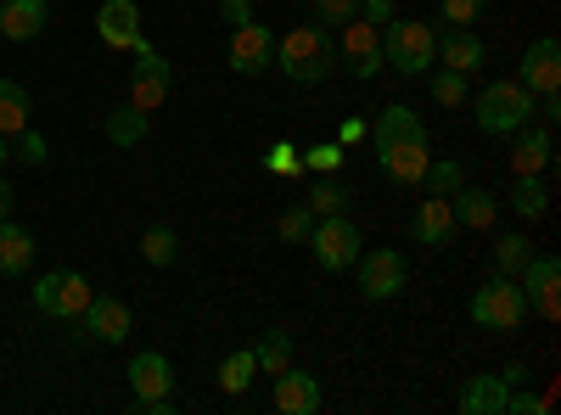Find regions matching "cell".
Masks as SVG:
<instances>
[{
	"instance_id": "9c48e42d",
	"label": "cell",
	"mask_w": 561,
	"mask_h": 415,
	"mask_svg": "<svg viewBox=\"0 0 561 415\" xmlns=\"http://www.w3.org/2000/svg\"><path fill=\"white\" fill-rule=\"evenodd\" d=\"M517 287H523V298H528V309L539 320H556L561 314V258L556 253H534L523 264V275H517Z\"/></svg>"
},
{
	"instance_id": "d6986e66",
	"label": "cell",
	"mask_w": 561,
	"mask_h": 415,
	"mask_svg": "<svg viewBox=\"0 0 561 415\" xmlns=\"http://www.w3.org/2000/svg\"><path fill=\"white\" fill-rule=\"evenodd\" d=\"M275 410L280 415H314L320 410V382L309 371H298V365L275 371Z\"/></svg>"
},
{
	"instance_id": "52a82bcc",
	"label": "cell",
	"mask_w": 561,
	"mask_h": 415,
	"mask_svg": "<svg viewBox=\"0 0 561 415\" xmlns=\"http://www.w3.org/2000/svg\"><path fill=\"white\" fill-rule=\"evenodd\" d=\"M354 281H359V292H365L370 303H388V298L404 292L410 264H404V253H393V247H370V253L354 258Z\"/></svg>"
},
{
	"instance_id": "836d02e7",
	"label": "cell",
	"mask_w": 561,
	"mask_h": 415,
	"mask_svg": "<svg viewBox=\"0 0 561 415\" xmlns=\"http://www.w3.org/2000/svg\"><path fill=\"white\" fill-rule=\"evenodd\" d=\"M528 258H534L528 237H500V242H494V269H500V275H523Z\"/></svg>"
},
{
	"instance_id": "7a4b0ae2",
	"label": "cell",
	"mask_w": 561,
	"mask_h": 415,
	"mask_svg": "<svg viewBox=\"0 0 561 415\" xmlns=\"http://www.w3.org/2000/svg\"><path fill=\"white\" fill-rule=\"evenodd\" d=\"M275 68L287 73L293 84H320V79H332V68H337V39H332V28L309 23V28L280 34V39H275Z\"/></svg>"
},
{
	"instance_id": "3957f363",
	"label": "cell",
	"mask_w": 561,
	"mask_h": 415,
	"mask_svg": "<svg viewBox=\"0 0 561 415\" xmlns=\"http://www.w3.org/2000/svg\"><path fill=\"white\" fill-rule=\"evenodd\" d=\"M438 34L427 23H415V18H393L382 23V68L404 73V79H421V73H433L438 62Z\"/></svg>"
},
{
	"instance_id": "e575fe53",
	"label": "cell",
	"mask_w": 561,
	"mask_h": 415,
	"mask_svg": "<svg viewBox=\"0 0 561 415\" xmlns=\"http://www.w3.org/2000/svg\"><path fill=\"white\" fill-rule=\"evenodd\" d=\"M427 84H433V102L438 107H460L466 102V73H455V68H438Z\"/></svg>"
},
{
	"instance_id": "5bb4252c",
	"label": "cell",
	"mask_w": 561,
	"mask_h": 415,
	"mask_svg": "<svg viewBox=\"0 0 561 415\" xmlns=\"http://www.w3.org/2000/svg\"><path fill=\"white\" fill-rule=\"evenodd\" d=\"M511 135H517V147H511V174H545L556 163L550 124H523V129H511Z\"/></svg>"
},
{
	"instance_id": "83f0119b",
	"label": "cell",
	"mask_w": 561,
	"mask_h": 415,
	"mask_svg": "<svg viewBox=\"0 0 561 415\" xmlns=\"http://www.w3.org/2000/svg\"><path fill=\"white\" fill-rule=\"evenodd\" d=\"M253 377H259L253 348H237V354H225V359H219V388H225V393H248Z\"/></svg>"
},
{
	"instance_id": "ac0fdd59",
	"label": "cell",
	"mask_w": 561,
	"mask_h": 415,
	"mask_svg": "<svg viewBox=\"0 0 561 415\" xmlns=\"http://www.w3.org/2000/svg\"><path fill=\"white\" fill-rule=\"evenodd\" d=\"M45 23H51V7H45V0H0V39L28 45V39L45 34Z\"/></svg>"
},
{
	"instance_id": "4fadbf2b",
	"label": "cell",
	"mask_w": 561,
	"mask_h": 415,
	"mask_svg": "<svg viewBox=\"0 0 561 415\" xmlns=\"http://www.w3.org/2000/svg\"><path fill=\"white\" fill-rule=\"evenodd\" d=\"M517 84L534 90V96H545V90H561V45H556L550 34H539L528 51H523V62H517Z\"/></svg>"
},
{
	"instance_id": "9a60e30c",
	"label": "cell",
	"mask_w": 561,
	"mask_h": 415,
	"mask_svg": "<svg viewBox=\"0 0 561 415\" xmlns=\"http://www.w3.org/2000/svg\"><path fill=\"white\" fill-rule=\"evenodd\" d=\"M79 320H84V337H96V343H124L129 326H135V314H129L124 298H90Z\"/></svg>"
},
{
	"instance_id": "8fae6325",
	"label": "cell",
	"mask_w": 561,
	"mask_h": 415,
	"mask_svg": "<svg viewBox=\"0 0 561 415\" xmlns=\"http://www.w3.org/2000/svg\"><path fill=\"white\" fill-rule=\"evenodd\" d=\"M337 62H348L354 79H377L382 73V28L365 18H348L343 39H337Z\"/></svg>"
},
{
	"instance_id": "7402d4cb",
	"label": "cell",
	"mask_w": 561,
	"mask_h": 415,
	"mask_svg": "<svg viewBox=\"0 0 561 415\" xmlns=\"http://www.w3.org/2000/svg\"><path fill=\"white\" fill-rule=\"evenodd\" d=\"M449 214H455V224H466V230H489V224L500 219V203H494V192H483V186H460V192L449 197Z\"/></svg>"
},
{
	"instance_id": "7bdbcfd3",
	"label": "cell",
	"mask_w": 561,
	"mask_h": 415,
	"mask_svg": "<svg viewBox=\"0 0 561 415\" xmlns=\"http://www.w3.org/2000/svg\"><path fill=\"white\" fill-rule=\"evenodd\" d=\"M359 18L382 28V23H393V18H399V7H393V0H359Z\"/></svg>"
},
{
	"instance_id": "8d00e7d4",
	"label": "cell",
	"mask_w": 561,
	"mask_h": 415,
	"mask_svg": "<svg viewBox=\"0 0 561 415\" xmlns=\"http://www.w3.org/2000/svg\"><path fill=\"white\" fill-rule=\"evenodd\" d=\"M343 152H348V147L320 141V147H309V152H304V169H314V174H337V169H343Z\"/></svg>"
},
{
	"instance_id": "5b68a950",
	"label": "cell",
	"mask_w": 561,
	"mask_h": 415,
	"mask_svg": "<svg viewBox=\"0 0 561 415\" xmlns=\"http://www.w3.org/2000/svg\"><path fill=\"white\" fill-rule=\"evenodd\" d=\"M534 118V90H523L517 79H489L478 96V129L483 135H511Z\"/></svg>"
},
{
	"instance_id": "d4e9b609",
	"label": "cell",
	"mask_w": 561,
	"mask_h": 415,
	"mask_svg": "<svg viewBox=\"0 0 561 415\" xmlns=\"http://www.w3.org/2000/svg\"><path fill=\"white\" fill-rule=\"evenodd\" d=\"M107 141H113V147H140V141H147V113H140L135 102L113 107V113H107Z\"/></svg>"
},
{
	"instance_id": "d6a6232c",
	"label": "cell",
	"mask_w": 561,
	"mask_h": 415,
	"mask_svg": "<svg viewBox=\"0 0 561 415\" xmlns=\"http://www.w3.org/2000/svg\"><path fill=\"white\" fill-rule=\"evenodd\" d=\"M421 186H427V197H455L466 186V169L460 163H427V174H421Z\"/></svg>"
},
{
	"instance_id": "f1b7e54d",
	"label": "cell",
	"mask_w": 561,
	"mask_h": 415,
	"mask_svg": "<svg viewBox=\"0 0 561 415\" xmlns=\"http://www.w3.org/2000/svg\"><path fill=\"white\" fill-rule=\"evenodd\" d=\"M511 208H517L523 219H539L550 208V186L545 174H517V186H511Z\"/></svg>"
},
{
	"instance_id": "ffe728a7",
	"label": "cell",
	"mask_w": 561,
	"mask_h": 415,
	"mask_svg": "<svg viewBox=\"0 0 561 415\" xmlns=\"http://www.w3.org/2000/svg\"><path fill=\"white\" fill-rule=\"evenodd\" d=\"M433 45H438V62L455 68V73H478V68L489 62V45H483L472 28H444Z\"/></svg>"
},
{
	"instance_id": "d590c367",
	"label": "cell",
	"mask_w": 561,
	"mask_h": 415,
	"mask_svg": "<svg viewBox=\"0 0 561 415\" xmlns=\"http://www.w3.org/2000/svg\"><path fill=\"white\" fill-rule=\"evenodd\" d=\"M12 141H18V147H12V158H23L28 169H39L45 158H51V147H45V135H39V129H18Z\"/></svg>"
},
{
	"instance_id": "ab89813d",
	"label": "cell",
	"mask_w": 561,
	"mask_h": 415,
	"mask_svg": "<svg viewBox=\"0 0 561 415\" xmlns=\"http://www.w3.org/2000/svg\"><path fill=\"white\" fill-rule=\"evenodd\" d=\"M270 174H304V158H298L293 141H275L270 147Z\"/></svg>"
},
{
	"instance_id": "ee69618b",
	"label": "cell",
	"mask_w": 561,
	"mask_h": 415,
	"mask_svg": "<svg viewBox=\"0 0 561 415\" xmlns=\"http://www.w3.org/2000/svg\"><path fill=\"white\" fill-rule=\"evenodd\" d=\"M365 135H370L365 118H343V124H337V147H354V141H365Z\"/></svg>"
},
{
	"instance_id": "1f68e13d",
	"label": "cell",
	"mask_w": 561,
	"mask_h": 415,
	"mask_svg": "<svg viewBox=\"0 0 561 415\" xmlns=\"http://www.w3.org/2000/svg\"><path fill=\"white\" fill-rule=\"evenodd\" d=\"M309 230H314V208H309V203H293L287 214L275 219V237H280V242H293V247L309 242Z\"/></svg>"
},
{
	"instance_id": "f546056e",
	"label": "cell",
	"mask_w": 561,
	"mask_h": 415,
	"mask_svg": "<svg viewBox=\"0 0 561 415\" xmlns=\"http://www.w3.org/2000/svg\"><path fill=\"white\" fill-rule=\"evenodd\" d=\"M253 359H259V377L287 371V365H293V332H264L259 348H253Z\"/></svg>"
},
{
	"instance_id": "603a6c76",
	"label": "cell",
	"mask_w": 561,
	"mask_h": 415,
	"mask_svg": "<svg viewBox=\"0 0 561 415\" xmlns=\"http://www.w3.org/2000/svg\"><path fill=\"white\" fill-rule=\"evenodd\" d=\"M34 264V230L0 219V275H23Z\"/></svg>"
},
{
	"instance_id": "f6af8a7d",
	"label": "cell",
	"mask_w": 561,
	"mask_h": 415,
	"mask_svg": "<svg viewBox=\"0 0 561 415\" xmlns=\"http://www.w3.org/2000/svg\"><path fill=\"white\" fill-rule=\"evenodd\" d=\"M500 382H505V388H523V382H528V365H505Z\"/></svg>"
},
{
	"instance_id": "7c38bea8",
	"label": "cell",
	"mask_w": 561,
	"mask_h": 415,
	"mask_svg": "<svg viewBox=\"0 0 561 415\" xmlns=\"http://www.w3.org/2000/svg\"><path fill=\"white\" fill-rule=\"evenodd\" d=\"M230 68H237V73H264V68H275V34L253 18V23H242V28H230Z\"/></svg>"
},
{
	"instance_id": "ba28073f",
	"label": "cell",
	"mask_w": 561,
	"mask_h": 415,
	"mask_svg": "<svg viewBox=\"0 0 561 415\" xmlns=\"http://www.w3.org/2000/svg\"><path fill=\"white\" fill-rule=\"evenodd\" d=\"M90 298H96V292H90V281L73 275V269H51V275H39V281H34V309L51 314V320H79Z\"/></svg>"
},
{
	"instance_id": "484cf974",
	"label": "cell",
	"mask_w": 561,
	"mask_h": 415,
	"mask_svg": "<svg viewBox=\"0 0 561 415\" xmlns=\"http://www.w3.org/2000/svg\"><path fill=\"white\" fill-rule=\"evenodd\" d=\"M28 90L18 84V79H0V135H18V129H28Z\"/></svg>"
},
{
	"instance_id": "74e56055",
	"label": "cell",
	"mask_w": 561,
	"mask_h": 415,
	"mask_svg": "<svg viewBox=\"0 0 561 415\" xmlns=\"http://www.w3.org/2000/svg\"><path fill=\"white\" fill-rule=\"evenodd\" d=\"M320 28H343L348 18H359V0H314Z\"/></svg>"
},
{
	"instance_id": "bcb514c9",
	"label": "cell",
	"mask_w": 561,
	"mask_h": 415,
	"mask_svg": "<svg viewBox=\"0 0 561 415\" xmlns=\"http://www.w3.org/2000/svg\"><path fill=\"white\" fill-rule=\"evenodd\" d=\"M12 203H18V192L7 186V180H0V219H12Z\"/></svg>"
},
{
	"instance_id": "60d3db41",
	"label": "cell",
	"mask_w": 561,
	"mask_h": 415,
	"mask_svg": "<svg viewBox=\"0 0 561 415\" xmlns=\"http://www.w3.org/2000/svg\"><path fill=\"white\" fill-rule=\"evenodd\" d=\"M505 410H511V415H545L550 399H545V393H505Z\"/></svg>"
},
{
	"instance_id": "e0dca14e",
	"label": "cell",
	"mask_w": 561,
	"mask_h": 415,
	"mask_svg": "<svg viewBox=\"0 0 561 415\" xmlns=\"http://www.w3.org/2000/svg\"><path fill=\"white\" fill-rule=\"evenodd\" d=\"M96 34H102V45H113V51H135V39H140V7H135V0H102Z\"/></svg>"
},
{
	"instance_id": "8992f818",
	"label": "cell",
	"mask_w": 561,
	"mask_h": 415,
	"mask_svg": "<svg viewBox=\"0 0 561 415\" xmlns=\"http://www.w3.org/2000/svg\"><path fill=\"white\" fill-rule=\"evenodd\" d=\"M309 247H314V264H320L325 275H348L354 258L365 253V237H359V224H354L348 214H325V219H314V230H309Z\"/></svg>"
},
{
	"instance_id": "b9f144b4",
	"label": "cell",
	"mask_w": 561,
	"mask_h": 415,
	"mask_svg": "<svg viewBox=\"0 0 561 415\" xmlns=\"http://www.w3.org/2000/svg\"><path fill=\"white\" fill-rule=\"evenodd\" d=\"M219 23H225V28L253 23V0H219Z\"/></svg>"
},
{
	"instance_id": "30bf717a",
	"label": "cell",
	"mask_w": 561,
	"mask_h": 415,
	"mask_svg": "<svg viewBox=\"0 0 561 415\" xmlns=\"http://www.w3.org/2000/svg\"><path fill=\"white\" fill-rule=\"evenodd\" d=\"M129 102L140 107V113H152V107H163L169 102V62L147 45V34L135 39V68H129Z\"/></svg>"
},
{
	"instance_id": "f35d334b",
	"label": "cell",
	"mask_w": 561,
	"mask_h": 415,
	"mask_svg": "<svg viewBox=\"0 0 561 415\" xmlns=\"http://www.w3.org/2000/svg\"><path fill=\"white\" fill-rule=\"evenodd\" d=\"M483 7L489 0H444V18H449V28H472L483 18Z\"/></svg>"
},
{
	"instance_id": "6da1fadb",
	"label": "cell",
	"mask_w": 561,
	"mask_h": 415,
	"mask_svg": "<svg viewBox=\"0 0 561 415\" xmlns=\"http://www.w3.org/2000/svg\"><path fill=\"white\" fill-rule=\"evenodd\" d=\"M370 152H377V169L393 180V186H421V174L433 163V147H427V124H421L415 107L404 102H388L377 118H370Z\"/></svg>"
},
{
	"instance_id": "44dd1931",
	"label": "cell",
	"mask_w": 561,
	"mask_h": 415,
	"mask_svg": "<svg viewBox=\"0 0 561 415\" xmlns=\"http://www.w3.org/2000/svg\"><path fill=\"white\" fill-rule=\"evenodd\" d=\"M410 230H415V242H421V247H433V253L449 247V242H455V230H460L455 214H449V197H427V203L415 208Z\"/></svg>"
},
{
	"instance_id": "7dc6e473",
	"label": "cell",
	"mask_w": 561,
	"mask_h": 415,
	"mask_svg": "<svg viewBox=\"0 0 561 415\" xmlns=\"http://www.w3.org/2000/svg\"><path fill=\"white\" fill-rule=\"evenodd\" d=\"M12 158V135H0V163H7Z\"/></svg>"
},
{
	"instance_id": "277c9868",
	"label": "cell",
	"mask_w": 561,
	"mask_h": 415,
	"mask_svg": "<svg viewBox=\"0 0 561 415\" xmlns=\"http://www.w3.org/2000/svg\"><path fill=\"white\" fill-rule=\"evenodd\" d=\"M472 320L483 332H517L523 320H528V298L517 287V275H489V281L472 292Z\"/></svg>"
},
{
	"instance_id": "2e32d148",
	"label": "cell",
	"mask_w": 561,
	"mask_h": 415,
	"mask_svg": "<svg viewBox=\"0 0 561 415\" xmlns=\"http://www.w3.org/2000/svg\"><path fill=\"white\" fill-rule=\"evenodd\" d=\"M124 377H129L135 399H169V393H174V365H169V354H158V348L135 354Z\"/></svg>"
},
{
	"instance_id": "cb8c5ba5",
	"label": "cell",
	"mask_w": 561,
	"mask_h": 415,
	"mask_svg": "<svg viewBox=\"0 0 561 415\" xmlns=\"http://www.w3.org/2000/svg\"><path fill=\"white\" fill-rule=\"evenodd\" d=\"M505 382L500 377H472L460 388V415H505Z\"/></svg>"
},
{
	"instance_id": "c3c4849f",
	"label": "cell",
	"mask_w": 561,
	"mask_h": 415,
	"mask_svg": "<svg viewBox=\"0 0 561 415\" xmlns=\"http://www.w3.org/2000/svg\"><path fill=\"white\" fill-rule=\"evenodd\" d=\"M304 7H314V0H304Z\"/></svg>"
},
{
	"instance_id": "4316f807",
	"label": "cell",
	"mask_w": 561,
	"mask_h": 415,
	"mask_svg": "<svg viewBox=\"0 0 561 415\" xmlns=\"http://www.w3.org/2000/svg\"><path fill=\"white\" fill-rule=\"evenodd\" d=\"M348 203H354V192L343 186L337 174H320L314 186H309V208H314V219H325V214H348Z\"/></svg>"
},
{
	"instance_id": "4dcf8cb0",
	"label": "cell",
	"mask_w": 561,
	"mask_h": 415,
	"mask_svg": "<svg viewBox=\"0 0 561 415\" xmlns=\"http://www.w3.org/2000/svg\"><path fill=\"white\" fill-rule=\"evenodd\" d=\"M140 258L158 264V269H169V264L180 258V237H174L169 224H147V230H140Z\"/></svg>"
}]
</instances>
